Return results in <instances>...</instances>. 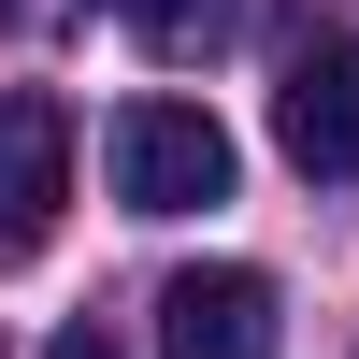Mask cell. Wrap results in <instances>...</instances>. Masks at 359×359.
Returning a JSON list of instances; mask_svg holds the SVG:
<instances>
[{
	"mask_svg": "<svg viewBox=\"0 0 359 359\" xmlns=\"http://www.w3.org/2000/svg\"><path fill=\"white\" fill-rule=\"evenodd\" d=\"M57 201H72V115L43 86H15L0 101V259H43Z\"/></svg>",
	"mask_w": 359,
	"mask_h": 359,
	"instance_id": "4",
	"label": "cell"
},
{
	"mask_svg": "<svg viewBox=\"0 0 359 359\" xmlns=\"http://www.w3.org/2000/svg\"><path fill=\"white\" fill-rule=\"evenodd\" d=\"M130 29H144V57L187 72V57H216L230 29H245V0H130Z\"/></svg>",
	"mask_w": 359,
	"mask_h": 359,
	"instance_id": "5",
	"label": "cell"
},
{
	"mask_svg": "<svg viewBox=\"0 0 359 359\" xmlns=\"http://www.w3.org/2000/svg\"><path fill=\"white\" fill-rule=\"evenodd\" d=\"M43 359H115V345H101V331H86V316H72V331H57V345H43Z\"/></svg>",
	"mask_w": 359,
	"mask_h": 359,
	"instance_id": "6",
	"label": "cell"
},
{
	"mask_svg": "<svg viewBox=\"0 0 359 359\" xmlns=\"http://www.w3.org/2000/svg\"><path fill=\"white\" fill-rule=\"evenodd\" d=\"M273 273H245V259H187V273L158 287V359H273Z\"/></svg>",
	"mask_w": 359,
	"mask_h": 359,
	"instance_id": "3",
	"label": "cell"
},
{
	"mask_svg": "<svg viewBox=\"0 0 359 359\" xmlns=\"http://www.w3.org/2000/svg\"><path fill=\"white\" fill-rule=\"evenodd\" d=\"M101 172L130 216H201V201H230V130L201 101H130L101 130Z\"/></svg>",
	"mask_w": 359,
	"mask_h": 359,
	"instance_id": "1",
	"label": "cell"
},
{
	"mask_svg": "<svg viewBox=\"0 0 359 359\" xmlns=\"http://www.w3.org/2000/svg\"><path fill=\"white\" fill-rule=\"evenodd\" d=\"M273 144H287V172H316V187H359V29H316V43L287 57Z\"/></svg>",
	"mask_w": 359,
	"mask_h": 359,
	"instance_id": "2",
	"label": "cell"
}]
</instances>
